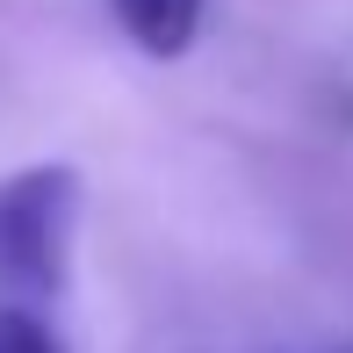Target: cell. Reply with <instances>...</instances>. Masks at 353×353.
<instances>
[{
  "instance_id": "cell-1",
  "label": "cell",
  "mask_w": 353,
  "mask_h": 353,
  "mask_svg": "<svg viewBox=\"0 0 353 353\" xmlns=\"http://www.w3.org/2000/svg\"><path fill=\"white\" fill-rule=\"evenodd\" d=\"M72 231H79L72 166H29L0 181V288L22 303H51L72 267Z\"/></svg>"
},
{
  "instance_id": "cell-3",
  "label": "cell",
  "mask_w": 353,
  "mask_h": 353,
  "mask_svg": "<svg viewBox=\"0 0 353 353\" xmlns=\"http://www.w3.org/2000/svg\"><path fill=\"white\" fill-rule=\"evenodd\" d=\"M0 353H58V339L29 303H8L0 310Z\"/></svg>"
},
{
  "instance_id": "cell-2",
  "label": "cell",
  "mask_w": 353,
  "mask_h": 353,
  "mask_svg": "<svg viewBox=\"0 0 353 353\" xmlns=\"http://www.w3.org/2000/svg\"><path fill=\"white\" fill-rule=\"evenodd\" d=\"M123 22V37L137 43L144 58H188L202 37V8L210 0H108Z\"/></svg>"
}]
</instances>
